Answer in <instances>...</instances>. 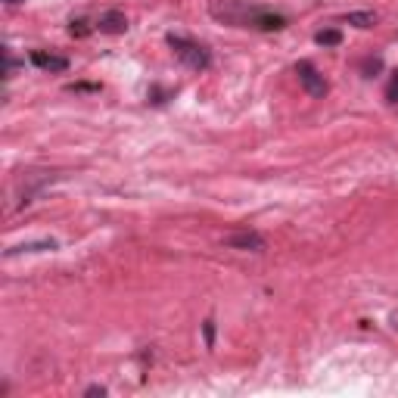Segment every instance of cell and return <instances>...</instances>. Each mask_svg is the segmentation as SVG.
<instances>
[{"label":"cell","instance_id":"6da1fadb","mask_svg":"<svg viewBox=\"0 0 398 398\" xmlns=\"http://www.w3.org/2000/svg\"><path fill=\"white\" fill-rule=\"evenodd\" d=\"M212 16L218 22H228L236 28H255V32H283L289 25V19L277 10L255 7L246 0H215L212 3Z\"/></svg>","mask_w":398,"mask_h":398},{"label":"cell","instance_id":"7a4b0ae2","mask_svg":"<svg viewBox=\"0 0 398 398\" xmlns=\"http://www.w3.org/2000/svg\"><path fill=\"white\" fill-rule=\"evenodd\" d=\"M165 44H168L171 53H175V56L181 59L187 69H193V72H206V69L212 65V53L206 50L199 41L184 38V34H168V38H165Z\"/></svg>","mask_w":398,"mask_h":398},{"label":"cell","instance_id":"3957f363","mask_svg":"<svg viewBox=\"0 0 398 398\" xmlns=\"http://www.w3.org/2000/svg\"><path fill=\"white\" fill-rule=\"evenodd\" d=\"M296 75H299V85L305 87V93L308 97H314V100H320V97H327V81H324V75L314 69V63H308V59H302V63H296Z\"/></svg>","mask_w":398,"mask_h":398},{"label":"cell","instance_id":"277c9868","mask_svg":"<svg viewBox=\"0 0 398 398\" xmlns=\"http://www.w3.org/2000/svg\"><path fill=\"white\" fill-rule=\"evenodd\" d=\"M224 246L236 249V252H265L268 240L258 234V230H236V234L224 236Z\"/></svg>","mask_w":398,"mask_h":398},{"label":"cell","instance_id":"5b68a950","mask_svg":"<svg viewBox=\"0 0 398 398\" xmlns=\"http://www.w3.org/2000/svg\"><path fill=\"white\" fill-rule=\"evenodd\" d=\"M93 28H97L100 34H124L128 32V16H124L122 10H106Z\"/></svg>","mask_w":398,"mask_h":398},{"label":"cell","instance_id":"8992f818","mask_svg":"<svg viewBox=\"0 0 398 398\" xmlns=\"http://www.w3.org/2000/svg\"><path fill=\"white\" fill-rule=\"evenodd\" d=\"M32 63L44 72H69V59L56 56V53H44V50H32Z\"/></svg>","mask_w":398,"mask_h":398},{"label":"cell","instance_id":"52a82bcc","mask_svg":"<svg viewBox=\"0 0 398 398\" xmlns=\"http://www.w3.org/2000/svg\"><path fill=\"white\" fill-rule=\"evenodd\" d=\"M346 22H349V25H355V28H373L379 22V16L373 13V10H358V13H349Z\"/></svg>","mask_w":398,"mask_h":398},{"label":"cell","instance_id":"ba28073f","mask_svg":"<svg viewBox=\"0 0 398 398\" xmlns=\"http://www.w3.org/2000/svg\"><path fill=\"white\" fill-rule=\"evenodd\" d=\"M44 249H56V240L22 243V246H13V249H7V258H13V255H22V252H44Z\"/></svg>","mask_w":398,"mask_h":398},{"label":"cell","instance_id":"9c48e42d","mask_svg":"<svg viewBox=\"0 0 398 398\" xmlns=\"http://www.w3.org/2000/svg\"><path fill=\"white\" fill-rule=\"evenodd\" d=\"M314 44H320V47H340L342 44V32H340V28H324V32L314 34Z\"/></svg>","mask_w":398,"mask_h":398},{"label":"cell","instance_id":"30bf717a","mask_svg":"<svg viewBox=\"0 0 398 398\" xmlns=\"http://www.w3.org/2000/svg\"><path fill=\"white\" fill-rule=\"evenodd\" d=\"M175 97V91H165V87H159V85H153L150 87V93H146V100H150V103H168V100Z\"/></svg>","mask_w":398,"mask_h":398},{"label":"cell","instance_id":"8fae6325","mask_svg":"<svg viewBox=\"0 0 398 398\" xmlns=\"http://www.w3.org/2000/svg\"><path fill=\"white\" fill-rule=\"evenodd\" d=\"M69 34H72V38H87V34H91V22H87V19H72V22H69Z\"/></svg>","mask_w":398,"mask_h":398},{"label":"cell","instance_id":"7c38bea8","mask_svg":"<svg viewBox=\"0 0 398 398\" xmlns=\"http://www.w3.org/2000/svg\"><path fill=\"white\" fill-rule=\"evenodd\" d=\"M379 69H383V59H379V56H367L364 63H361V72H364V78H373Z\"/></svg>","mask_w":398,"mask_h":398},{"label":"cell","instance_id":"4fadbf2b","mask_svg":"<svg viewBox=\"0 0 398 398\" xmlns=\"http://www.w3.org/2000/svg\"><path fill=\"white\" fill-rule=\"evenodd\" d=\"M203 336H206V349H215V320H206L203 324Z\"/></svg>","mask_w":398,"mask_h":398},{"label":"cell","instance_id":"5bb4252c","mask_svg":"<svg viewBox=\"0 0 398 398\" xmlns=\"http://www.w3.org/2000/svg\"><path fill=\"white\" fill-rule=\"evenodd\" d=\"M386 100H389V103H398V72H392L389 85H386Z\"/></svg>","mask_w":398,"mask_h":398},{"label":"cell","instance_id":"9a60e30c","mask_svg":"<svg viewBox=\"0 0 398 398\" xmlns=\"http://www.w3.org/2000/svg\"><path fill=\"white\" fill-rule=\"evenodd\" d=\"M65 91H75V93H100L103 87H100V85H69Z\"/></svg>","mask_w":398,"mask_h":398},{"label":"cell","instance_id":"2e32d148","mask_svg":"<svg viewBox=\"0 0 398 398\" xmlns=\"http://www.w3.org/2000/svg\"><path fill=\"white\" fill-rule=\"evenodd\" d=\"M85 395H87V398H93V395H100V398H103V395H106V386H87V389H85Z\"/></svg>","mask_w":398,"mask_h":398},{"label":"cell","instance_id":"e0dca14e","mask_svg":"<svg viewBox=\"0 0 398 398\" xmlns=\"http://www.w3.org/2000/svg\"><path fill=\"white\" fill-rule=\"evenodd\" d=\"M7 7H19V3H25V0H3Z\"/></svg>","mask_w":398,"mask_h":398},{"label":"cell","instance_id":"ac0fdd59","mask_svg":"<svg viewBox=\"0 0 398 398\" xmlns=\"http://www.w3.org/2000/svg\"><path fill=\"white\" fill-rule=\"evenodd\" d=\"M392 324H395V330H398V314H395V318H392Z\"/></svg>","mask_w":398,"mask_h":398}]
</instances>
